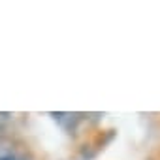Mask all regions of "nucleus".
<instances>
[{
  "label": "nucleus",
  "mask_w": 160,
  "mask_h": 160,
  "mask_svg": "<svg viewBox=\"0 0 160 160\" xmlns=\"http://www.w3.org/2000/svg\"><path fill=\"white\" fill-rule=\"evenodd\" d=\"M0 160H30V158L13 141L0 139Z\"/></svg>",
  "instance_id": "nucleus-1"
},
{
  "label": "nucleus",
  "mask_w": 160,
  "mask_h": 160,
  "mask_svg": "<svg viewBox=\"0 0 160 160\" xmlns=\"http://www.w3.org/2000/svg\"><path fill=\"white\" fill-rule=\"evenodd\" d=\"M10 119H12L10 113H0V130H4V128H6V124L10 122Z\"/></svg>",
  "instance_id": "nucleus-2"
}]
</instances>
